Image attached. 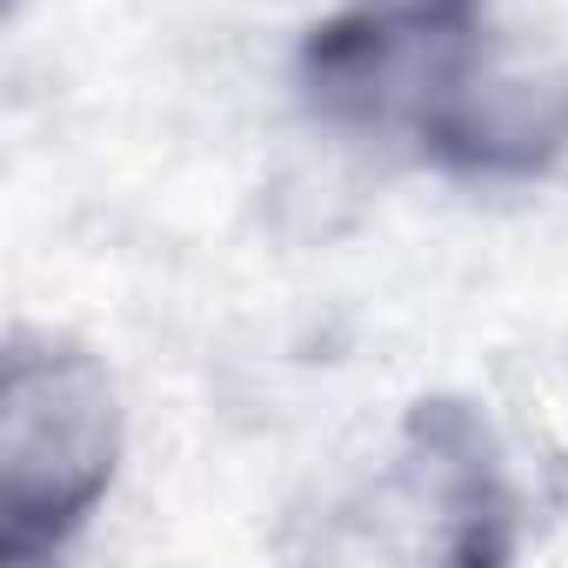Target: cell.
<instances>
[{
  "label": "cell",
  "instance_id": "6da1fadb",
  "mask_svg": "<svg viewBox=\"0 0 568 568\" xmlns=\"http://www.w3.org/2000/svg\"><path fill=\"white\" fill-rule=\"evenodd\" d=\"M501 0H342L295 48L315 128L462 187H535L568 154V68L495 41Z\"/></svg>",
  "mask_w": 568,
  "mask_h": 568
},
{
  "label": "cell",
  "instance_id": "7a4b0ae2",
  "mask_svg": "<svg viewBox=\"0 0 568 568\" xmlns=\"http://www.w3.org/2000/svg\"><path fill=\"white\" fill-rule=\"evenodd\" d=\"M121 475V388L61 328H8L0 348V561L61 555Z\"/></svg>",
  "mask_w": 568,
  "mask_h": 568
},
{
  "label": "cell",
  "instance_id": "3957f363",
  "mask_svg": "<svg viewBox=\"0 0 568 568\" xmlns=\"http://www.w3.org/2000/svg\"><path fill=\"white\" fill-rule=\"evenodd\" d=\"M402 501L435 528V555L462 568H495L515 555V488L488 422L468 402H415L402 422Z\"/></svg>",
  "mask_w": 568,
  "mask_h": 568
}]
</instances>
